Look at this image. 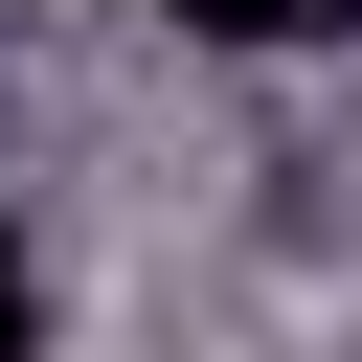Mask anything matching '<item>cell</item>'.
I'll return each instance as SVG.
<instances>
[{"label":"cell","mask_w":362,"mask_h":362,"mask_svg":"<svg viewBox=\"0 0 362 362\" xmlns=\"http://www.w3.org/2000/svg\"><path fill=\"white\" fill-rule=\"evenodd\" d=\"M0 362H45V272H23V226H0Z\"/></svg>","instance_id":"7a4b0ae2"},{"label":"cell","mask_w":362,"mask_h":362,"mask_svg":"<svg viewBox=\"0 0 362 362\" xmlns=\"http://www.w3.org/2000/svg\"><path fill=\"white\" fill-rule=\"evenodd\" d=\"M158 23H204V45H294L317 0H158Z\"/></svg>","instance_id":"6da1fadb"}]
</instances>
